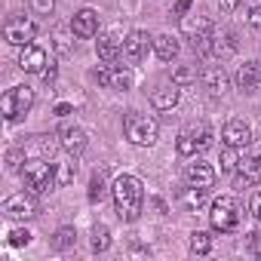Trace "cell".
I'll return each instance as SVG.
<instances>
[{
  "mask_svg": "<svg viewBox=\"0 0 261 261\" xmlns=\"http://www.w3.org/2000/svg\"><path fill=\"white\" fill-rule=\"evenodd\" d=\"M114 194V206H117V215L123 221H136L142 215V203H145V188H142V178L136 175H120L111 188Z\"/></svg>",
  "mask_w": 261,
  "mask_h": 261,
  "instance_id": "cell-1",
  "label": "cell"
},
{
  "mask_svg": "<svg viewBox=\"0 0 261 261\" xmlns=\"http://www.w3.org/2000/svg\"><path fill=\"white\" fill-rule=\"evenodd\" d=\"M123 136L133 142V145L148 148V145H154L157 136H160V123H157L151 114H145V111H129V114L123 117Z\"/></svg>",
  "mask_w": 261,
  "mask_h": 261,
  "instance_id": "cell-2",
  "label": "cell"
},
{
  "mask_svg": "<svg viewBox=\"0 0 261 261\" xmlns=\"http://www.w3.org/2000/svg\"><path fill=\"white\" fill-rule=\"evenodd\" d=\"M240 218H243V209H240V203H237L233 197H218V200L212 203V212H209V224H212V230L230 233V230H237Z\"/></svg>",
  "mask_w": 261,
  "mask_h": 261,
  "instance_id": "cell-3",
  "label": "cell"
},
{
  "mask_svg": "<svg viewBox=\"0 0 261 261\" xmlns=\"http://www.w3.org/2000/svg\"><path fill=\"white\" fill-rule=\"evenodd\" d=\"M22 178H25V188H28V191L46 194V191L56 188V166L46 163L43 157H37V160H31V163L22 169Z\"/></svg>",
  "mask_w": 261,
  "mask_h": 261,
  "instance_id": "cell-4",
  "label": "cell"
},
{
  "mask_svg": "<svg viewBox=\"0 0 261 261\" xmlns=\"http://www.w3.org/2000/svg\"><path fill=\"white\" fill-rule=\"evenodd\" d=\"M34 108V89L31 86H13L4 98H0V111H4V120H19L22 114H28Z\"/></svg>",
  "mask_w": 261,
  "mask_h": 261,
  "instance_id": "cell-5",
  "label": "cell"
},
{
  "mask_svg": "<svg viewBox=\"0 0 261 261\" xmlns=\"http://www.w3.org/2000/svg\"><path fill=\"white\" fill-rule=\"evenodd\" d=\"M261 181V145H249L237 163V188H252Z\"/></svg>",
  "mask_w": 261,
  "mask_h": 261,
  "instance_id": "cell-6",
  "label": "cell"
},
{
  "mask_svg": "<svg viewBox=\"0 0 261 261\" xmlns=\"http://www.w3.org/2000/svg\"><path fill=\"white\" fill-rule=\"evenodd\" d=\"M37 37V25L28 19V16H10L7 25H4V40L13 43V46H28L31 40Z\"/></svg>",
  "mask_w": 261,
  "mask_h": 261,
  "instance_id": "cell-7",
  "label": "cell"
},
{
  "mask_svg": "<svg viewBox=\"0 0 261 261\" xmlns=\"http://www.w3.org/2000/svg\"><path fill=\"white\" fill-rule=\"evenodd\" d=\"M4 215L7 218H13V221H28V218H34L37 215V200H34V191L31 194H13V197H7L4 200Z\"/></svg>",
  "mask_w": 261,
  "mask_h": 261,
  "instance_id": "cell-8",
  "label": "cell"
},
{
  "mask_svg": "<svg viewBox=\"0 0 261 261\" xmlns=\"http://www.w3.org/2000/svg\"><path fill=\"white\" fill-rule=\"evenodd\" d=\"M221 139H224V145L227 148H249L252 145V129H249V123L246 120H240V117H233V120H227L224 123V129H221Z\"/></svg>",
  "mask_w": 261,
  "mask_h": 261,
  "instance_id": "cell-9",
  "label": "cell"
},
{
  "mask_svg": "<svg viewBox=\"0 0 261 261\" xmlns=\"http://www.w3.org/2000/svg\"><path fill=\"white\" fill-rule=\"evenodd\" d=\"M95 80H98L101 86H108V89H120V92L133 89V74H129L126 68H114V65H101V68L95 71Z\"/></svg>",
  "mask_w": 261,
  "mask_h": 261,
  "instance_id": "cell-10",
  "label": "cell"
},
{
  "mask_svg": "<svg viewBox=\"0 0 261 261\" xmlns=\"http://www.w3.org/2000/svg\"><path fill=\"white\" fill-rule=\"evenodd\" d=\"M19 68H22L25 74H43V71H46V49L37 46V43L22 46V53H19Z\"/></svg>",
  "mask_w": 261,
  "mask_h": 261,
  "instance_id": "cell-11",
  "label": "cell"
},
{
  "mask_svg": "<svg viewBox=\"0 0 261 261\" xmlns=\"http://www.w3.org/2000/svg\"><path fill=\"white\" fill-rule=\"evenodd\" d=\"M185 181L191 185V188H212L215 185V169H212V163H206V160H197V163H188L185 166Z\"/></svg>",
  "mask_w": 261,
  "mask_h": 261,
  "instance_id": "cell-12",
  "label": "cell"
},
{
  "mask_svg": "<svg viewBox=\"0 0 261 261\" xmlns=\"http://www.w3.org/2000/svg\"><path fill=\"white\" fill-rule=\"evenodd\" d=\"M148 34L145 31H129L126 34V40H123V59L129 62V65H139L145 56H148Z\"/></svg>",
  "mask_w": 261,
  "mask_h": 261,
  "instance_id": "cell-13",
  "label": "cell"
},
{
  "mask_svg": "<svg viewBox=\"0 0 261 261\" xmlns=\"http://www.w3.org/2000/svg\"><path fill=\"white\" fill-rule=\"evenodd\" d=\"M71 31H74V37H80V40L95 37V34H98V13H95V10H80V13H74Z\"/></svg>",
  "mask_w": 261,
  "mask_h": 261,
  "instance_id": "cell-14",
  "label": "cell"
},
{
  "mask_svg": "<svg viewBox=\"0 0 261 261\" xmlns=\"http://www.w3.org/2000/svg\"><path fill=\"white\" fill-rule=\"evenodd\" d=\"M200 80H203V86L209 89V95H215V98L227 92V74H224L221 65H206V68L200 71Z\"/></svg>",
  "mask_w": 261,
  "mask_h": 261,
  "instance_id": "cell-15",
  "label": "cell"
},
{
  "mask_svg": "<svg viewBox=\"0 0 261 261\" xmlns=\"http://www.w3.org/2000/svg\"><path fill=\"white\" fill-rule=\"evenodd\" d=\"M59 145L71 154V157H77V154H83L86 151V133H83V129L80 126H65L62 129V133H59Z\"/></svg>",
  "mask_w": 261,
  "mask_h": 261,
  "instance_id": "cell-16",
  "label": "cell"
},
{
  "mask_svg": "<svg viewBox=\"0 0 261 261\" xmlns=\"http://www.w3.org/2000/svg\"><path fill=\"white\" fill-rule=\"evenodd\" d=\"M151 105L157 111H172L178 105V83H160L154 92H151Z\"/></svg>",
  "mask_w": 261,
  "mask_h": 261,
  "instance_id": "cell-17",
  "label": "cell"
},
{
  "mask_svg": "<svg viewBox=\"0 0 261 261\" xmlns=\"http://www.w3.org/2000/svg\"><path fill=\"white\" fill-rule=\"evenodd\" d=\"M98 59L105 62V65H114L120 56H123V40L117 37V34H105V37H98Z\"/></svg>",
  "mask_w": 261,
  "mask_h": 261,
  "instance_id": "cell-18",
  "label": "cell"
},
{
  "mask_svg": "<svg viewBox=\"0 0 261 261\" xmlns=\"http://www.w3.org/2000/svg\"><path fill=\"white\" fill-rule=\"evenodd\" d=\"M258 62H246V65H240V71H237V86L243 89V92H255V86H258Z\"/></svg>",
  "mask_w": 261,
  "mask_h": 261,
  "instance_id": "cell-19",
  "label": "cell"
},
{
  "mask_svg": "<svg viewBox=\"0 0 261 261\" xmlns=\"http://www.w3.org/2000/svg\"><path fill=\"white\" fill-rule=\"evenodd\" d=\"M154 53L160 62H172L178 56V40L172 34H160V37H154Z\"/></svg>",
  "mask_w": 261,
  "mask_h": 261,
  "instance_id": "cell-20",
  "label": "cell"
},
{
  "mask_svg": "<svg viewBox=\"0 0 261 261\" xmlns=\"http://www.w3.org/2000/svg\"><path fill=\"white\" fill-rule=\"evenodd\" d=\"M181 31L194 40V37H200V34H212V22L209 19H203V16H181Z\"/></svg>",
  "mask_w": 261,
  "mask_h": 261,
  "instance_id": "cell-21",
  "label": "cell"
},
{
  "mask_svg": "<svg viewBox=\"0 0 261 261\" xmlns=\"http://www.w3.org/2000/svg\"><path fill=\"white\" fill-rule=\"evenodd\" d=\"M203 200H206V188H191L188 185V188L178 191V206L181 209H197Z\"/></svg>",
  "mask_w": 261,
  "mask_h": 261,
  "instance_id": "cell-22",
  "label": "cell"
},
{
  "mask_svg": "<svg viewBox=\"0 0 261 261\" xmlns=\"http://www.w3.org/2000/svg\"><path fill=\"white\" fill-rule=\"evenodd\" d=\"M233 53H237V37H233V34H218V37H212V56L227 59V56H233Z\"/></svg>",
  "mask_w": 261,
  "mask_h": 261,
  "instance_id": "cell-23",
  "label": "cell"
},
{
  "mask_svg": "<svg viewBox=\"0 0 261 261\" xmlns=\"http://www.w3.org/2000/svg\"><path fill=\"white\" fill-rule=\"evenodd\" d=\"M191 129V136L197 139V151H206L209 145H212V129L206 126V123H194V126H188Z\"/></svg>",
  "mask_w": 261,
  "mask_h": 261,
  "instance_id": "cell-24",
  "label": "cell"
},
{
  "mask_svg": "<svg viewBox=\"0 0 261 261\" xmlns=\"http://www.w3.org/2000/svg\"><path fill=\"white\" fill-rule=\"evenodd\" d=\"M172 83H178V86L197 83V65H178V68L172 71Z\"/></svg>",
  "mask_w": 261,
  "mask_h": 261,
  "instance_id": "cell-25",
  "label": "cell"
},
{
  "mask_svg": "<svg viewBox=\"0 0 261 261\" xmlns=\"http://www.w3.org/2000/svg\"><path fill=\"white\" fill-rule=\"evenodd\" d=\"M209 249H212V237L206 230H194L191 233V252L194 255H206Z\"/></svg>",
  "mask_w": 261,
  "mask_h": 261,
  "instance_id": "cell-26",
  "label": "cell"
},
{
  "mask_svg": "<svg viewBox=\"0 0 261 261\" xmlns=\"http://www.w3.org/2000/svg\"><path fill=\"white\" fill-rule=\"evenodd\" d=\"M74 172H77V163H59L56 166V188H65L74 181Z\"/></svg>",
  "mask_w": 261,
  "mask_h": 261,
  "instance_id": "cell-27",
  "label": "cell"
},
{
  "mask_svg": "<svg viewBox=\"0 0 261 261\" xmlns=\"http://www.w3.org/2000/svg\"><path fill=\"white\" fill-rule=\"evenodd\" d=\"M175 148H178V154H181V157H191V154H197V139L191 136V129H185V133L178 136Z\"/></svg>",
  "mask_w": 261,
  "mask_h": 261,
  "instance_id": "cell-28",
  "label": "cell"
},
{
  "mask_svg": "<svg viewBox=\"0 0 261 261\" xmlns=\"http://www.w3.org/2000/svg\"><path fill=\"white\" fill-rule=\"evenodd\" d=\"M71 34H74V31H71ZM71 34H68V28H56V31H53L56 53H62V56H68V53H71V46H74V43H71Z\"/></svg>",
  "mask_w": 261,
  "mask_h": 261,
  "instance_id": "cell-29",
  "label": "cell"
},
{
  "mask_svg": "<svg viewBox=\"0 0 261 261\" xmlns=\"http://www.w3.org/2000/svg\"><path fill=\"white\" fill-rule=\"evenodd\" d=\"M108 246H111V230L101 224V227L92 230V252H105Z\"/></svg>",
  "mask_w": 261,
  "mask_h": 261,
  "instance_id": "cell-30",
  "label": "cell"
},
{
  "mask_svg": "<svg viewBox=\"0 0 261 261\" xmlns=\"http://www.w3.org/2000/svg\"><path fill=\"white\" fill-rule=\"evenodd\" d=\"M74 240H77L74 227H59V230H56V240H53V246H56V249H68V246H74Z\"/></svg>",
  "mask_w": 261,
  "mask_h": 261,
  "instance_id": "cell-31",
  "label": "cell"
},
{
  "mask_svg": "<svg viewBox=\"0 0 261 261\" xmlns=\"http://www.w3.org/2000/svg\"><path fill=\"white\" fill-rule=\"evenodd\" d=\"M101 194H105V172L98 169V172L92 175V181H89V200L95 203V200H101Z\"/></svg>",
  "mask_w": 261,
  "mask_h": 261,
  "instance_id": "cell-32",
  "label": "cell"
},
{
  "mask_svg": "<svg viewBox=\"0 0 261 261\" xmlns=\"http://www.w3.org/2000/svg\"><path fill=\"white\" fill-rule=\"evenodd\" d=\"M233 151H237V148H227V145H224V151H221V169H224V172H237V163H240V160H237Z\"/></svg>",
  "mask_w": 261,
  "mask_h": 261,
  "instance_id": "cell-33",
  "label": "cell"
},
{
  "mask_svg": "<svg viewBox=\"0 0 261 261\" xmlns=\"http://www.w3.org/2000/svg\"><path fill=\"white\" fill-rule=\"evenodd\" d=\"M22 160H25V148H10V151H7V169L16 172V169L22 166Z\"/></svg>",
  "mask_w": 261,
  "mask_h": 261,
  "instance_id": "cell-34",
  "label": "cell"
},
{
  "mask_svg": "<svg viewBox=\"0 0 261 261\" xmlns=\"http://www.w3.org/2000/svg\"><path fill=\"white\" fill-rule=\"evenodd\" d=\"M28 243H31V233H28L25 227L10 230V246H28Z\"/></svg>",
  "mask_w": 261,
  "mask_h": 261,
  "instance_id": "cell-35",
  "label": "cell"
},
{
  "mask_svg": "<svg viewBox=\"0 0 261 261\" xmlns=\"http://www.w3.org/2000/svg\"><path fill=\"white\" fill-rule=\"evenodd\" d=\"M53 7H56V0H31V10H34L37 16H49Z\"/></svg>",
  "mask_w": 261,
  "mask_h": 261,
  "instance_id": "cell-36",
  "label": "cell"
},
{
  "mask_svg": "<svg viewBox=\"0 0 261 261\" xmlns=\"http://www.w3.org/2000/svg\"><path fill=\"white\" fill-rule=\"evenodd\" d=\"M249 212H252V218H255V221H261V191H255V194H252Z\"/></svg>",
  "mask_w": 261,
  "mask_h": 261,
  "instance_id": "cell-37",
  "label": "cell"
},
{
  "mask_svg": "<svg viewBox=\"0 0 261 261\" xmlns=\"http://www.w3.org/2000/svg\"><path fill=\"white\" fill-rule=\"evenodd\" d=\"M249 25L261 28V0H255V4H252V10H249Z\"/></svg>",
  "mask_w": 261,
  "mask_h": 261,
  "instance_id": "cell-38",
  "label": "cell"
},
{
  "mask_svg": "<svg viewBox=\"0 0 261 261\" xmlns=\"http://www.w3.org/2000/svg\"><path fill=\"white\" fill-rule=\"evenodd\" d=\"M191 13V0H175V16H188Z\"/></svg>",
  "mask_w": 261,
  "mask_h": 261,
  "instance_id": "cell-39",
  "label": "cell"
},
{
  "mask_svg": "<svg viewBox=\"0 0 261 261\" xmlns=\"http://www.w3.org/2000/svg\"><path fill=\"white\" fill-rule=\"evenodd\" d=\"M218 10H221V16H230V13L237 10V0H221V4H218Z\"/></svg>",
  "mask_w": 261,
  "mask_h": 261,
  "instance_id": "cell-40",
  "label": "cell"
},
{
  "mask_svg": "<svg viewBox=\"0 0 261 261\" xmlns=\"http://www.w3.org/2000/svg\"><path fill=\"white\" fill-rule=\"evenodd\" d=\"M56 114H59V117H68V114H71V105H68V101L56 105Z\"/></svg>",
  "mask_w": 261,
  "mask_h": 261,
  "instance_id": "cell-41",
  "label": "cell"
},
{
  "mask_svg": "<svg viewBox=\"0 0 261 261\" xmlns=\"http://www.w3.org/2000/svg\"><path fill=\"white\" fill-rule=\"evenodd\" d=\"M43 80L53 83V80H56V68H46V71H43Z\"/></svg>",
  "mask_w": 261,
  "mask_h": 261,
  "instance_id": "cell-42",
  "label": "cell"
}]
</instances>
